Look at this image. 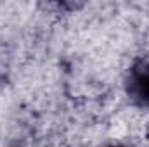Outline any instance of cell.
<instances>
[{"label": "cell", "mask_w": 149, "mask_h": 147, "mask_svg": "<svg viewBox=\"0 0 149 147\" xmlns=\"http://www.w3.org/2000/svg\"><path fill=\"white\" fill-rule=\"evenodd\" d=\"M113 147H118V146H113Z\"/></svg>", "instance_id": "7a4b0ae2"}, {"label": "cell", "mask_w": 149, "mask_h": 147, "mask_svg": "<svg viewBox=\"0 0 149 147\" xmlns=\"http://www.w3.org/2000/svg\"><path fill=\"white\" fill-rule=\"evenodd\" d=\"M127 92L130 99L139 106H149V62L139 61L132 66L128 80H127Z\"/></svg>", "instance_id": "6da1fadb"}]
</instances>
